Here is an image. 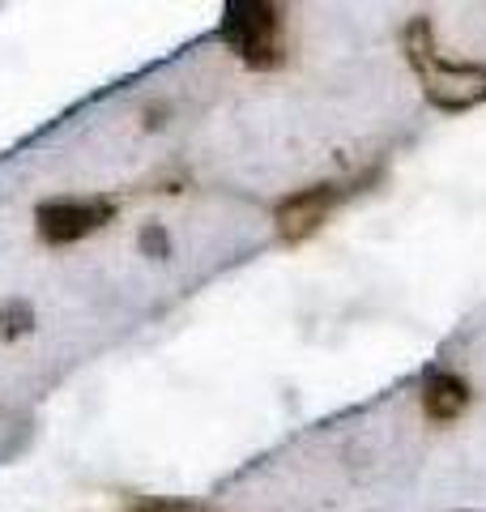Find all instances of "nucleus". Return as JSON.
I'll return each mask as SVG.
<instances>
[{"instance_id": "nucleus-1", "label": "nucleus", "mask_w": 486, "mask_h": 512, "mask_svg": "<svg viewBox=\"0 0 486 512\" xmlns=\"http://www.w3.org/2000/svg\"><path fill=\"white\" fill-rule=\"evenodd\" d=\"M218 39L256 73L282 69L290 56L286 18L269 0H226L218 18Z\"/></svg>"}, {"instance_id": "nucleus-2", "label": "nucleus", "mask_w": 486, "mask_h": 512, "mask_svg": "<svg viewBox=\"0 0 486 512\" xmlns=\"http://www.w3.org/2000/svg\"><path fill=\"white\" fill-rule=\"evenodd\" d=\"M342 201H346L342 184L299 188V192H290V197L278 201V210H273V231H278L282 244H303V239H312L324 227V218H329Z\"/></svg>"}, {"instance_id": "nucleus-3", "label": "nucleus", "mask_w": 486, "mask_h": 512, "mask_svg": "<svg viewBox=\"0 0 486 512\" xmlns=\"http://www.w3.org/2000/svg\"><path fill=\"white\" fill-rule=\"evenodd\" d=\"M111 205L107 201H81V197H60V201H43L35 210V231L43 244L64 248V244H77V239L94 235L99 227L111 222Z\"/></svg>"}, {"instance_id": "nucleus-4", "label": "nucleus", "mask_w": 486, "mask_h": 512, "mask_svg": "<svg viewBox=\"0 0 486 512\" xmlns=\"http://www.w3.org/2000/svg\"><path fill=\"white\" fill-rule=\"evenodd\" d=\"M423 94L440 111H469L486 103V64H448L444 56L418 73Z\"/></svg>"}, {"instance_id": "nucleus-5", "label": "nucleus", "mask_w": 486, "mask_h": 512, "mask_svg": "<svg viewBox=\"0 0 486 512\" xmlns=\"http://www.w3.org/2000/svg\"><path fill=\"white\" fill-rule=\"evenodd\" d=\"M469 380L457 376V372H444V367H435V372H427L423 380V414L431 423H452L461 419V414L469 410Z\"/></svg>"}, {"instance_id": "nucleus-6", "label": "nucleus", "mask_w": 486, "mask_h": 512, "mask_svg": "<svg viewBox=\"0 0 486 512\" xmlns=\"http://www.w3.org/2000/svg\"><path fill=\"white\" fill-rule=\"evenodd\" d=\"M401 47H405V60H410L414 73L431 69L440 60V47H435V30H431V18H410L401 30Z\"/></svg>"}, {"instance_id": "nucleus-7", "label": "nucleus", "mask_w": 486, "mask_h": 512, "mask_svg": "<svg viewBox=\"0 0 486 512\" xmlns=\"http://www.w3.org/2000/svg\"><path fill=\"white\" fill-rule=\"evenodd\" d=\"M35 329V308L26 299H5L0 303V338L5 342H18Z\"/></svg>"}, {"instance_id": "nucleus-8", "label": "nucleus", "mask_w": 486, "mask_h": 512, "mask_svg": "<svg viewBox=\"0 0 486 512\" xmlns=\"http://www.w3.org/2000/svg\"><path fill=\"white\" fill-rule=\"evenodd\" d=\"M137 244H141L145 256H154V261H167V256H171V235H167L162 222H145L141 235H137Z\"/></svg>"}]
</instances>
